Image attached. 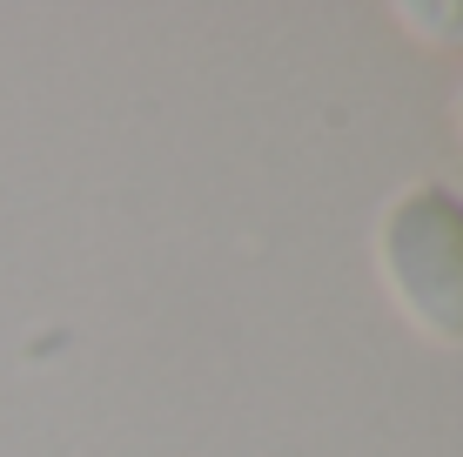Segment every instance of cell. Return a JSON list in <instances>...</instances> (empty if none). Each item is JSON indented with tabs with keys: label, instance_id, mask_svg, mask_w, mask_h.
I'll return each mask as SVG.
<instances>
[{
	"label": "cell",
	"instance_id": "obj_1",
	"mask_svg": "<svg viewBox=\"0 0 463 457\" xmlns=\"http://www.w3.org/2000/svg\"><path fill=\"white\" fill-rule=\"evenodd\" d=\"M376 262L410 323L443 343H463V202L450 188H410L383 215Z\"/></svg>",
	"mask_w": 463,
	"mask_h": 457
},
{
	"label": "cell",
	"instance_id": "obj_2",
	"mask_svg": "<svg viewBox=\"0 0 463 457\" xmlns=\"http://www.w3.org/2000/svg\"><path fill=\"white\" fill-rule=\"evenodd\" d=\"M403 14V27H417V41L430 47H463V0H437V7H396Z\"/></svg>",
	"mask_w": 463,
	"mask_h": 457
},
{
	"label": "cell",
	"instance_id": "obj_3",
	"mask_svg": "<svg viewBox=\"0 0 463 457\" xmlns=\"http://www.w3.org/2000/svg\"><path fill=\"white\" fill-rule=\"evenodd\" d=\"M450 121H457V135H463V81H457V101H450Z\"/></svg>",
	"mask_w": 463,
	"mask_h": 457
}]
</instances>
